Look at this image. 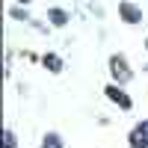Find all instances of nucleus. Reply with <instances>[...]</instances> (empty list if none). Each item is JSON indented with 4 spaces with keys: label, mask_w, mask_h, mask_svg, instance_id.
<instances>
[{
    "label": "nucleus",
    "mask_w": 148,
    "mask_h": 148,
    "mask_svg": "<svg viewBox=\"0 0 148 148\" xmlns=\"http://www.w3.org/2000/svg\"><path fill=\"white\" fill-rule=\"evenodd\" d=\"M127 142H130V148H148V133H145V130H142V127L136 125V127H133V133H130V139H127Z\"/></svg>",
    "instance_id": "nucleus-4"
},
{
    "label": "nucleus",
    "mask_w": 148,
    "mask_h": 148,
    "mask_svg": "<svg viewBox=\"0 0 148 148\" xmlns=\"http://www.w3.org/2000/svg\"><path fill=\"white\" fill-rule=\"evenodd\" d=\"M110 71H113V77H116L119 83H127V80L133 77V71L127 68V59H125V56H110Z\"/></svg>",
    "instance_id": "nucleus-1"
},
{
    "label": "nucleus",
    "mask_w": 148,
    "mask_h": 148,
    "mask_svg": "<svg viewBox=\"0 0 148 148\" xmlns=\"http://www.w3.org/2000/svg\"><path fill=\"white\" fill-rule=\"evenodd\" d=\"M42 62H45V68H47V71H53V74L62 71V59L53 56V53H45V56H42Z\"/></svg>",
    "instance_id": "nucleus-6"
},
{
    "label": "nucleus",
    "mask_w": 148,
    "mask_h": 148,
    "mask_svg": "<svg viewBox=\"0 0 148 148\" xmlns=\"http://www.w3.org/2000/svg\"><path fill=\"white\" fill-rule=\"evenodd\" d=\"M47 18H51L53 27H65L68 24V12L65 9H47Z\"/></svg>",
    "instance_id": "nucleus-5"
},
{
    "label": "nucleus",
    "mask_w": 148,
    "mask_h": 148,
    "mask_svg": "<svg viewBox=\"0 0 148 148\" xmlns=\"http://www.w3.org/2000/svg\"><path fill=\"white\" fill-rule=\"evenodd\" d=\"M139 127H142V130H145V133H148V121H142V125H139Z\"/></svg>",
    "instance_id": "nucleus-10"
},
{
    "label": "nucleus",
    "mask_w": 148,
    "mask_h": 148,
    "mask_svg": "<svg viewBox=\"0 0 148 148\" xmlns=\"http://www.w3.org/2000/svg\"><path fill=\"white\" fill-rule=\"evenodd\" d=\"M145 47H148V42H145Z\"/></svg>",
    "instance_id": "nucleus-12"
},
{
    "label": "nucleus",
    "mask_w": 148,
    "mask_h": 148,
    "mask_svg": "<svg viewBox=\"0 0 148 148\" xmlns=\"http://www.w3.org/2000/svg\"><path fill=\"white\" fill-rule=\"evenodd\" d=\"M42 148H62V139H59V133H47Z\"/></svg>",
    "instance_id": "nucleus-7"
},
{
    "label": "nucleus",
    "mask_w": 148,
    "mask_h": 148,
    "mask_svg": "<svg viewBox=\"0 0 148 148\" xmlns=\"http://www.w3.org/2000/svg\"><path fill=\"white\" fill-rule=\"evenodd\" d=\"M18 3H30V0H18Z\"/></svg>",
    "instance_id": "nucleus-11"
},
{
    "label": "nucleus",
    "mask_w": 148,
    "mask_h": 148,
    "mask_svg": "<svg viewBox=\"0 0 148 148\" xmlns=\"http://www.w3.org/2000/svg\"><path fill=\"white\" fill-rule=\"evenodd\" d=\"M119 15L125 18L127 24H139V21H142V9H139V6H133V3H127V0H125V3H119Z\"/></svg>",
    "instance_id": "nucleus-2"
},
{
    "label": "nucleus",
    "mask_w": 148,
    "mask_h": 148,
    "mask_svg": "<svg viewBox=\"0 0 148 148\" xmlns=\"http://www.w3.org/2000/svg\"><path fill=\"white\" fill-rule=\"evenodd\" d=\"M107 98H110V101H116V104H121L125 110H130V98L121 92L119 86H107Z\"/></svg>",
    "instance_id": "nucleus-3"
},
{
    "label": "nucleus",
    "mask_w": 148,
    "mask_h": 148,
    "mask_svg": "<svg viewBox=\"0 0 148 148\" xmlns=\"http://www.w3.org/2000/svg\"><path fill=\"white\" fill-rule=\"evenodd\" d=\"M3 145H6V148H15V133H12V130L3 133Z\"/></svg>",
    "instance_id": "nucleus-9"
},
{
    "label": "nucleus",
    "mask_w": 148,
    "mask_h": 148,
    "mask_svg": "<svg viewBox=\"0 0 148 148\" xmlns=\"http://www.w3.org/2000/svg\"><path fill=\"white\" fill-rule=\"evenodd\" d=\"M9 15L18 18V21H30V12H27V9H9Z\"/></svg>",
    "instance_id": "nucleus-8"
}]
</instances>
